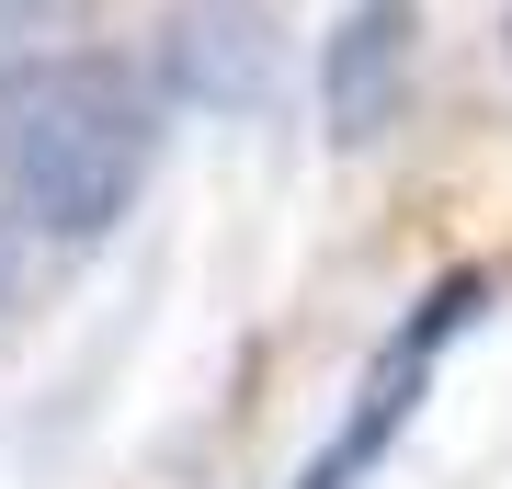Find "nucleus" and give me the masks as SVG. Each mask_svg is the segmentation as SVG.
<instances>
[{"label":"nucleus","instance_id":"f257e3e1","mask_svg":"<svg viewBox=\"0 0 512 489\" xmlns=\"http://www.w3.org/2000/svg\"><path fill=\"white\" fill-rule=\"evenodd\" d=\"M160 160V80L114 46L0 57V205L35 239H103Z\"/></svg>","mask_w":512,"mask_h":489},{"label":"nucleus","instance_id":"f03ea898","mask_svg":"<svg viewBox=\"0 0 512 489\" xmlns=\"http://www.w3.org/2000/svg\"><path fill=\"white\" fill-rule=\"evenodd\" d=\"M478 273H444L433 296H421V319L410 330H387V353L365 364V387H353V410H342V433H330L308 467H296V489H365L376 478V455L399 444V421L421 410V387H433V364H444V342H456V330L478 319Z\"/></svg>","mask_w":512,"mask_h":489},{"label":"nucleus","instance_id":"7ed1b4c3","mask_svg":"<svg viewBox=\"0 0 512 489\" xmlns=\"http://www.w3.org/2000/svg\"><path fill=\"white\" fill-rule=\"evenodd\" d=\"M410 46H421V0H342V23L319 35V114L342 148H376L399 126Z\"/></svg>","mask_w":512,"mask_h":489},{"label":"nucleus","instance_id":"20e7f679","mask_svg":"<svg viewBox=\"0 0 512 489\" xmlns=\"http://www.w3.org/2000/svg\"><path fill=\"white\" fill-rule=\"evenodd\" d=\"M160 91H183L205 114H251L262 91H274V12L262 0H183L160 35Z\"/></svg>","mask_w":512,"mask_h":489},{"label":"nucleus","instance_id":"39448f33","mask_svg":"<svg viewBox=\"0 0 512 489\" xmlns=\"http://www.w3.org/2000/svg\"><path fill=\"white\" fill-rule=\"evenodd\" d=\"M46 12H69V0H0V23H46Z\"/></svg>","mask_w":512,"mask_h":489},{"label":"nucleus","instance_id":"423d86ee","mask_svg":"<svg viewBox=\"0 0 512 489\" xmlns=\"http://www.w3.org/2000/svg\"><path fill=\"white\" fill-rule=\"evenodd\" d=\"M0 285H12V239H0Z\"/></svg>","mask_w":512,"mask_h":489}]
</instances>
